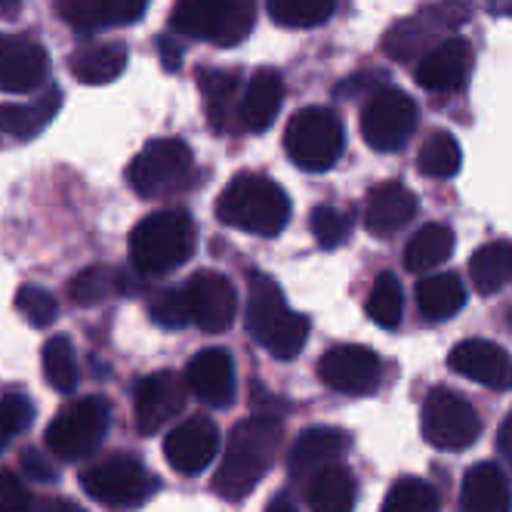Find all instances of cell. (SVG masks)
Listing matches in <instances>:
<instances>
[{"mask_svg": "<svg viewBox=\"0 0 512 512\" xmlns=\"http://www.w3.org/2000/svg\"><path fill=\"white\" fill-rule=\"evenodd\" d=\"M281 435V420H275L272 414L244 417L229 435L226 454L213 475V491L226 500H244L272 469L281 448Z\"/></svg>", "mask_w": 512, "mask_h": 512, "instance_id": "cell-1", "label": "cell"}, {"mask_svg": "<svg viewBox=\"0 0 512 512\" xmlns=\"http://www.w3.org/2000/svg\"><path fill=\"white\" fill-rule=\"evenodd\" d=\"M247 331L269 355L290 361L309 340V318L287 306L281 287L266 272L247 275Z\"/></svg>", "mask_w": 512, "mask_h": 512, "instance_id": "cell-2", "label": "cell"}, {"mask_svg": "<svg viewBox=\"0 0 512 512\" xmlns=\"http://www.w3.org/2000/svg\"><path fill=\"white\" fill-rule=\"evenodd\" d=\"M216 219L247 235L275 238L290 223V198L269 176L238 173L216 198Z\"/></svg>", "mask_w": 512, "mask_h": 512, "instance_id": "cell-3", "label": "cell"}, {"mask_svg": "<svg viewBox=\"0 0 512 512\" xmlns=\"http://www.w3.org/2000/svg\"><path fill=\"white\" fill-rule=\"evenodd\" d=\"M195 253V223L186 210H158L130 235V263L139 278H158Z\"/></svg>", "mask_w": 512, "mask_h": 512, "instance_id": "cell-4", "label": "cell"}, {"mask_svg": "<svg viewBox=\"0 0 512 512\" xmlns=\"http://www.w3.org/2000/svg\"><path fill=\"white\" fill-rule=\"evenodd\" d=\"M469 16L472 7L466 0H438V4H429L420 13L389 25L380 47L392 62H417L442 41L454 38V31L466 25Z\"/></svg>", "mask_w": 512, "mask_h": 512, "instance_id": "cell-5", "label": "cell"}, {"mask_svg": "<svg viewBox=\"0 0 512 512\" xmlns=\"http://www.w3.org/2000/svg\"><path fill=\"white\" fill-rule=\"evenodd\" d=\"M192 179H195L192 149L176 136L152 139L127 167V182L133 186V192L149 201L186 192L192 186Z\"/></svg>", "mask_w": 512, "mask_h": 512, "instance_id": "cell-6", "label": "cell"}, {"mask_svg": "<svg viewBox=\"0 0 512 512\" xmlns=\"http://www.w3.org/2000/svg\"><path fill=\"white\" fill-rule=\"evenodd\" d=\"M284 149L300 170L324 173L343 155V124L331 108L309 105L290 118L284 130Z\"/></svg>", "mask_w": 512, "mask_h": 512, "instance_id": "cell-7", "label": "cell"}, {"mask_svg": "<svg viewBox=\"0 0 512 512\" xmlns=\"http://www.w3.org/2000/svg\"><path fill=\"white\" fill-rule=\"evenodd\" d=\"M108 420H112V411H108V401L99 395H84L78 401H68L47 426V435H44L47 451L59 460L90 457L108 432Z\"/></svg>", "mask_w": 512, "mask_h": 512, "instance_id": "cell-8", "label": "cell"}, {"mask_svg": "<svg viewBox=\"0 0 512 512\" xmlns=\"http://www.w3.org/2000/svg\"><path fill=\"white\" fill-rule=\"evenodd\" d=\"M420 429L426 442L438 451H466L479 442L482 417L460 392L435 386L423 401Z\"/></svg>", "mask_w": 512, "mask_h": 512, "instance_id": "cell-9", "label": "cell"}, {"mask_svg": "<svg viewBox=\"0 0 512 512\" xmlns=\"http://www.w3.org/2000/svg\"><path fill=\"white\" fill-rule=\"evenodd\" d=\"M417 130V102L398 87L377 90L361 108V136L374 152H398Z\"/></svg>", "mask_w": 512, "mask_h": 512, "instance_id": "cell-10", "label": "cell"}, {"mask_svg": "<svg viewBox=\"0 0 512 512\" xmlns=\"http://www.w3.org/2000/svg\"><path fill=\"white\" fill-rule=\"evenodd\" d=\"M84 491L105 506H139L155 491V475H149L136 457L112 454L81 472Z\"/></svg>", "mask_w": 512, "mask_h": 512, "instance_id": "cell-11", "label": "cell"}, {"mask_svg": "<svg viewBox=\"0 0 512 512\" xmlns=\"http://www.w3.org/2000/svg\"><path fill=\"white\" fill-rule=\"evenodd\" d=\"M380 355L368 346L343 343L318 358V380L340 395H371L380 386Z\"/></svg>", "mask_w": 512, "mask_h": 512, "instance_id": "cell-12", "label": "cell"}, {"mask_svg": "<svg viewBox=\"0 0 512 512\" xmlns=\"http://www.w3.org/2000/svg\"><path fill=\"white\" fill-rule=\"evenodd\" d=\"M182 297H186L189 321L198 324L201 331L223 334L232 327L235 312H238V294L226 275H219L213 269H201L186 281Z\"/></svg>", "mask_w": 512, "mask_h": 512, "instance_id": "cell-13", "label": "cell"}, {"mask_svg": "<svg viewBox=\"0 0 512 512\" xmlns=\"http://www.w3.org/2000/svg\"><path fill=\"white\" fill-rule=\"evenodd\" d=\"M50 71L47 50L28 34H0V90L31 93L44 87Z\"/></svg>", "mask_w": 512, "mask_h": 512, "instance_id": "cell-14", "label": "cell"}, {"mask_svg": "<svg viewBox=\"0 0 512 512\" xmlns=\"http://www.w3.org/2000/svg\"><path fill=\"white\" fill-rule=\"evenodd\" d=\"M186 405V380L173 371H158L142 377L136 386V429L142 435L161 432Z\"/></svg>", "mask_w": 512, "mask_h": 512, "instance_id": "cell-15", "label": "cell"}, {"mask_svg": "<svg viewBox=\"0 0 512 512\" xmlns=\"http://www.w3.org/2000/svg\"><path fill=\"white\" fill-rule=\"evenodd\" d=\"M472 62L475 56L469 41L454 34V38L442 41L435 50L417 59L414 81L429 93H460L469 81Z\"/></svg>", "mask_w": 512, "mask_h": 512, "instance_id": "cell-16", "label": "cell"}, {"mask_svg": "<svg viewBox=\"0 0 512 512\" xmlns=\"http://www.w3.org/2000/svg\"><path fill=\"white\" fill-rule=\"evenodd\" d=\"M219 451V429L210 417H189L170 429L164 438L167 463L182 475L204 472Z\"/></svg>", "mask_w": 512, "mask_h": 512, "instance_id": "cell-17", "label": "cell"}, {"mask_svg": "<svg viewBox=\"0 0 512 512\" xmlns=\"http://www.w3.org/2000/svg\"><path fill=\"white\" fill-rule=\"evenodd\" d=\"M451 371L488 389H512V355L491 340H463L448 355Z\"/></svg>", "mask_w": 512, "mask_h": 512, "instance_id": "cell-18", "label": "cell"}, {"mask_svg": "<svg viewBox=\"0 0 512 512\" xmlns=\"http://www.w3.org/2000/svg\"><path fill=\"white\" fill-rule=\"evenodd\" d=\"M182 380H186V389H192L210 408H226L235 401V361L219 346L195 352Z\"/></svg>", "mask_w": 512, "mask_h": 512, "instance_id": "cell-19", "label": "cell"}, {"mask_svg": "<svg viewBox=\"0 0 512 512\" xmlns=\"http://www.w3.org/2000/svg\"><path fill=\"white\" fill-rule=\"evenodd\" d=\"M349 438L340 429L331 426H312L306 429L294 448L287 454V472L294 482H309L312 475H318L327 466H337V460L346 454Z\"/></svg>", "mask_w": 512, "mask_h": 512, "instance_id": "cell-20", "label": "cell"}, {"mask_svg": "<svg viewBox=\"0 0 512 512\" xmlns=\"http://www.w3.org/2000/svg\"><path fill=\"white\" fill-rule=\"evenodd\" d=\"M414 216H417V195L395 179L374 186L368 192V201H364V226L377 238H389L401 232Z\"/></svg>", "mask_w": 512, "mask_h": 512, "instance_id": "cell-21", "label": "cell"}, {"mask_svg": "<svg viewBox=\"0 0 512 512\" xmlns=\"http://www.w3.org/2000/svg\"><path fill=\"white\" fill-rule=\"evenodd\" d=\"M145 7H149V0H56L62 22L75 31L133 25L145 16Z\"/></svg>", "mask_w": 512, "mask_h": 512, "instance_id": "cell-22", "label": "cell"}, {"mask_svg": "<svg viewBox=\"0 0 512 512\" xmlns=\"http://www.w3.org/2000/svg\"><path fill=\"white\" fill-rule=\"evenodd\" d=\"M284 102V78L275 68H260L253 71V78L241 90L238 99V124L241 130L263 133L275 124V115L281 112Z\"/></svg>", "mask_w": 512, "mask_h": 512, "instance_id": "cell-23", "label": "cell"}, {"mask_svg": "<svg viewBox=\"0 0 512 512\" xmlns=\"http://www.w3.org/2000/svg\"><path fill=\"white\" fill-rule=\"evenodd\" d=\"M130 62V50L121 41H90L81 44L78 50H71L68 56V71L71 78L81 84H112L124 75V68Z\"/></svg>", "mask_w": 512, "mask_h": 512, "instance_id": "cell-24", "label": "cell"}, {"mask_svg": "<svg viewBox=\"0 0 512 512\" xmlns=\"http://www.w3.org/2000/svg\"><path fill=\"white\" fill-rule=\"evenodd\" d=\"M198 87L207 102V121L216 133H229L238 121V99H241V81L238 71L226 68H201Z\"/></svg>", "mask_w": 512, "mask_h": 512, "instance_id": "cell-25", "label": "cell"}, {"mask_svg": "<svg viewBox=\"0 0 512 512\" xmlns=\"http://www.w3.org/2000/svg\"><path fill=\"white\" fill-rule=\"evenodd\" d=\"M59 105H62L59 87H44L31 102L0 105V133H10L16 139H34L53 124Z\"/></svg>", "mask_w": 512, "mask_h": 512, "instance_id": "cell-26", "label": "cell"}, {"mask_svg": "<svg viewBox=\"0 0 512 512\" xmlns=\"http://www.w3.org/2000/svg\"><path fill=\"white\" fill-rule=\"evenodd\" d=\"M512 497L506 475L497 463H475L463 475L460 512H509Z\"/></svg>", "mask_w": 512, "mask_h": 512, "instance_id": "cell-27", "label": "cell"}, {"mask_svg": "<svg viewBox=\"0 0 512 512\" xmlns=\"http://www.w3.org/2000/svg\"><path fill=\"white\" fill-rule=\"evenodd\" d=\"M229 0H176L170 10V31L192 41H216Z\"/></svg>", "mask_w": 512, "mask_h": 512, "instance_id": "cell-28", "label": "cell"}, {"mask_svg": "<svg viewBox=\"0 0 512 512\" xmlns=\"http://www.w3.org/2000/svg\"><path fill=\"white\" fill-rule=\"evenodd\" d=\"M306 503L312 512H352L355 475L346 466H327L306 482Z\"/></svg>", "mask_w": 512, "mask_h": 512, "instance_id": "cell-29", "label": "cell"}, {"mask_svg": "<svg viewBox=\"0 0 512 512\" xmlns=\"http://www.w3.org/2000/svg\"><path fill=\"white\" fill-rule=\"evenodd\" d=\"M417 306H420V315L429 321L454 318L466 306V287H463L460 275H454V272L426 275L417 284Z\"/></svg>", "mask_w": 512, "mask_h": 512, "instance_id": "cell-30", "label": "cell"}, {"mask_svg": "<svg viewBox=\"0 0 512 512\" xmlns=\"http://www.w3.org/2000/svg\"><path fill=\"white\" fill-rule=\"evenodd\" d=\"M469 278L482 297H491L512 284V244L488 241L469 256Z\"/></svg>", "mask_w": 512, "mask_h": 512, "instance_id": "cell-31", "label": "cell"}, {"mask_svg": "<svg viewBox=\"0 0 512 512\" xmlns=\"http://www.w3.org/2000/svg\"><path fill=\"white\" fill-rule=\"evenodd\" d=\"M454 253V232L442 223H429L414 232V238L405 247V266L414 275L432 272L435 266H442L448 256Z\"/></svg>", "mask_w": 512, "mask_h": 512, "instance_id": "cell-32", "label": "cell"}, {"mask_svg": "<svg viewBox=\"0 0 512 512\" xmlns=\"http://www.w3.org/2000/svg\"><path fill=\"white\" fill-rule=\"evenodd\" d=\"M460 164H463V152H460L457 139L448 130H432L423 139L420 152H417V167H420L423 176L451 179V176L460 173Z\"/></svg>", "mask_w": 512, "mask_h": 512, "instance_id": "cell-33", "label": "cell"}, {"mask_svg": "<svg viewBox=\"0 0 512 512\" xmlns=\"http://www.w3.org/2000/svg\"><path fill=\"white\" fill-rule=\"evenodd\" d=\"M337 0H269V16L281 28H315L334 16Z\"/></svg>", "mask_w": 512, "mask_h": 512, "instance_id": "cell-34", "label": "cell"}, {"mask_svg": "<svg viewBox=\"0 0 512 512\" xmlns=\"http://www.w3.org/2000/svg\"><path fill=\"white\" fill-rule=\"evenodd\" d=\"M364 312H368V318L380 324L383 331H392V327L401 324V315H405V294H401V284L392 272L377 275Z\"/></svg>", "mask_w": 512, "mask_h": 512, "instance_id": "cell-35", "label": "cell"}, {"mask_svg": "<svg viewBox=\"0 0 512 512\" xmlns=\"http://www.w3.org/2000/svg\"><path fill=\"white\" fill-rule=\"evenodd\" d=\"M118 294V269L90 266L68 281V300L75 306H99Z\"/></svg>", "mask_w": 512, "mask_h": 512, "instance_id": "cell-36", "label": "cell"}, {"mask_svg": "<svg viewBox=\"0 0 512 512\" xmlns=\"http://www.w3.org/2000/svg\"><path fill=\"white\" fill-rule=\"evenodd\" d=\"M44 377L56 392H71L78 386V358L65 334H56L44 343Z\"/></svg>", "mask_w": 512, "mask_h": 512, "instance_id": "cell-37", "label": "cell"}, {"mask_svg": "<svg viewBox=\"0 0 512 512\" xmlns=\"http://www.w3.org/2000/svg\"><path fill=\"white\" fill-rule=\"evenodd\" d=\"M380 512H438V494L423 479H398Z\"/></svg>", "mask_w": 512, "mask_h": 512, "instance_id": "cell-38", "label": "cell"}, {"mask_svg": "<svg viewBox=\"0 0 512 512\" xmlns=\"http://www.w3.org/2000/svg\"><path fill=\"white\" fill-rule=\"evenodd\" d=\"M16 309L31 327H50L59 318V303L41 284H22L16 294Z\"/></svg>", "mask_w": 512, "mask_h": 512, "instance_id": "cell-39", "label": "cell"}, {"mask_svg": "<svg viewBox=\"0 0 512 512\" xmlns=\"http://www.w3.org/2000/svg\"><path fill=\"white\" fill-rule=\"evenodd\" d=\"M31 417H34V405H31L28 395L7 392L4 398H0V454L13 445V438L22 429H28Z\"/></svg>", "mask_w": 512, "mask_h": 512, "instance_id": "cell-40", "label": "cell"}, {"mask_svg": "<svg viewBox=\"0 0 512 512\" xmlns=\"http://www.w3.org/2000/svg\"><path fill=\"white\" fill-rule=\"evenodd\" d=\"M256 25V0H229L223 25L216 34V47H238Z\"/></svg>", "mask_w": 512, "mask_h": 512, "instance_id": "cell-41", "label": "cell"}, {"mask_svg": "<svg viewBox=\"0 0 512 512\" xmlns=\"http://www.w3.org/2000/svg\"><path fill=\"white\" fill-rule=\"evenodd\" d=\"M149 318L167 331H179V327L189 324V309L186 297H182V287H161L149 300Z\"/></svg>", "mask_w": 512, "mask_h": 512, "instance_id": "cell-42", "label": "cell"}, {"mask_svg": "<svg viewBox=\"0 0 512 512\" xmlns=\"http://www.w3.org/2000/svg\"><path fill=\"white\" fill-rule=\"evenodd\" d=\"M309 226H312V235H315V241L321 244V247H340L343 241H346V235H349V216L343 213V210H337V207H315L312 210V219H309Z\"/></svg>", "mask_w": 512, "mask_h": 512, "instance_id": "cell-43", "label": "cell"}, {"mask_svg": "<svg viewBox=\"0 0 512 512\" xmlns=\"http://www.w3.org/2000/svg\"><path fill=\"white\" fill-rule=\"evenodd\" d=\"M31 494L25 488V482L16 472L0 466V512H28L31 509Z\"/></svg>", "mask_w": 512, "mask_h": 512, "instance_id": "cell-44", "label": "cell"}, {"mask_svg": "<svg viewBox=\"0 0 512 512\" xmlns=\"http://www.w3.org/2000/svg\"><path fill=\"white\" fill-rule=\"evenodd\" d=\"M22 469L28 472V479H34V482H53V479H56V466H53V460L44 457L41 451H34V448L22 451Z\"/></svg>", "mask_w": 512, "mask_h": 512, "instance_id": "cell-45", "label": "cell"}, {"mask_svg": "<svg viewBox=\"0 0 512 512\" xmlns=\"http://www.w3.org/2000/svg\"><path fill=\"white\" fill-rule=\"evenodd\" d=\"M377 81H386V78L383 75H355V78H349V81H343L337 87V96H358L361 90H374Z\"/></svg>", "mask_w": 512, "mask_h": 512, "instance_id": "cell-46", "label": "cell"}, {"mask_svg": "<svg viewBox=\"0 0 512 512\" xmlns=\"http://www.w3.org/2000/svg\"><path fill=\"white\" fill-rule=\"evenodd\" d=\"M28 512H87V509H81L78 503H71L65 497H44L38 503H31Z\"/></svg>", "mask_w": 512, "mask_h": 512, "instance_id": "cell-47", "label": "cell"}, {"mask_svg": "<svg viewBox=\"0 0 512 512\" xmlns=\"http://www.w3.org/2000/svg\"><path fill=\"white\" fill-rule=\"evenodd\" d=\"M158 50H161V62L167 71H179L182 65V50L173 38H158Z\"/></svg>", "mask_w": 512, "mask_h": 512, "instance_id": "cell-48", "label": "cell"}, {"mask_svg": "<svg viewBox=\"0 0 512 512\" xmlns=\"http://www.w3.org/2000/svg\"><path fill=\"white\" fill-rule=\"evenodd\" d=\"M497 451L512 457V411L506 414V420H503V426L497 432Z\"/></svg>", "mask_w": 512, "mask_h": 512, "instance_id": "cell-49", "label": "cell"}, {"mask_svg": "<svg viewBox=\"0 0 512 512\" xmlns=\"http://www.w3.org/2000/svg\"><path fill=\"white\" fill-rule=\"evenodd\" d=\"M22 10V0H0V19H13Z\"/></svg>", "mask_w": 512, "mask_h": 512, "instance_id": "cell-50", "label": "cell"}, {"mask_svg": "<svg viewBox=\"0 0 512 512\" xmlns=\"http://www.w3.org/2000/svg\"><path fill=\"white\" fill-rule=\"evenodd\" d=\"M269 512H294V506H287V503H272Z\"/></svg>", "mask_w": 512, "mask_h": 512, "instance_id": "cell-51", "label": "cell"}, {"mask_svg": "<svg viewBox=\"0 0 512 512\" xmlns=\"http://www.w3.org/2000/svg\"><path fill=\"white\" fill-rule=\"evenodd\" d=\"M506 318H509V324H512V306L506 309Z\"/></svg>", "mask_w": 512, "mask_h": 512, "instance_id": "cell-52", "label": "cell"}]
</instances>
